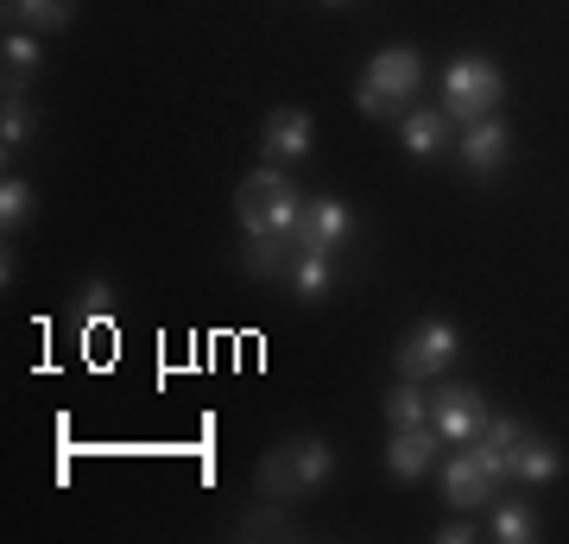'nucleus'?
<instances>
[{
	"instance_id": "6e6552de",
	"label": "nucleus",
	"mask_w": 569,
	"mask_h": 544,
	"mask_svg": "<svg viewBox=\"0 0 569 544\" xmlns=\"http://www.w3.org/2000/svg\"><path fill=\"white\" fill-rule=\"evenodd\" d=\"M355 235V209L342 197H305L298 216V254H336Z\"/></svg>"
},
{
	"instance_id": "f3484780",
	"label": "nucleus",
	"mask_w": 569,
	"mask_h": 544,
	"mask_svg": "<svg viewBox=\"0 0 569 544\" xmlns=\"http://www.w3.org/2000/svg\"><path fill=\"white\" fill-rule=\"evenodd\" d=\"M493 538H500V544H531V538H538V506L493 501Z\"/></svg>"
},
{
	"instance_id": "ddd939ff",
	"label": "nucleus",
	"mask_w": 569,
	"mask_h": 544,
	"mask_svg": "<svg viewBox=\"0 0 569 544\" xmlns=\"http://www.w3.org/2000/svg\"><path fill=\"white\" fill-rule=\"evenodd\" d=\"M399 133H406L411 159H437L449 146V115L443 108H411V115H399Z\"/></svg>"
},
{
	"instance_id": "b1692460",
	"label": "nucleus",
	"mask_w": 569,
	"mask_h": 544,
	"mask_svg": "<svg viewBox=\"0 0 569 544\" xmlns=\"http://www.w3.org/2000/svg\"><path fill=\"white\" fill-rule=\"evenodd\" d=\"M323 7H348V0H323Z\"/></svg>"
},
{
	"instance_id": "dca6fc26",
	"label": "nucleus",
	"mask_w": 569,
	"mask_h": 544,
	"mask_svg": "<svg viewBox=\"0 0 569 544\" xmlns=\"http://www.w3.org/2000/svg\"><path fill=\"white\" fill-rule=\"evenodd\" d=\"M77 0H7V20L26 26V32H44V26H70Z\"/></svg>"
},
{
	"instance_id": "20e7f679",
	"label": "nucleus",
	"mask_w": 569,
	"mask_h": 544,
	"mask_svg": "<svg viewBox=\"0 0 569 544\" xmlns=\"http://www.w3.org/2000/svg\"><path fill=\"white\" fill-rule=\"evenodd\" d=\"M507 482H512L507 449H488V444H456V456L443 463V501L456 506V513L493 506Z\"/></svg>"
},
{
	"instance_id": "a211bd4d",
	"label": "nucleus",
	"mask_w": 569,
	"mask_h": 544,
	"mask_svg": "<svg viewBox=\"0 0 569 544\" xmlns=\"http://www.w3.org/2000/svg\"><path fill=\"white\" fill-rule=\"evenodd\" d=\"M0 58H7V96H20L13 82H26L32 70H39V39H32V32H7Z\"/></svg>"
},
{
	"instance_id": "1a4fd4ad",
	"label": "nucleus",
	"mask_w": 569,
	"mask_h": 544,
	"mask_svg": "<svg viewBox=\"0 0 569 544\" xmlns=\"http://www.w3.org/2000/svg\"><path fill=\"white\" fill-rule=\"evenodd\" d=\"M260 146H266V159L272 165H298L317 152V121H310L305 108H272L260 127Z\"/></svg>"
},
{
	"instance_id": "423d86ee",
	"label": "nucleus",
	"mask_w": 569,
	"mask_h": 544,
	"mask_svg": "<svg viewBox=\"0 0 569 544\" xmlns=\"http://www.w3.org/2000/svg\"><path fill=\"white\" fill-rule=\"evenodd\" d=\"M456 355H462V329H456L449 317H425V323H411L406 336H399L392 367H399V380H437V374H449Z\"/></svg>"
},
{
	"instance_id": "39448f33",
	"label": "nucleus",
	"mask_w": 569,
	"mask_h": 544,
	"mask_svg": "<svg viewBox=\"0 0 569 544\" xmlns=\"http://www.w3.org/2000/svg\"><path fill=\"white\" fill-rule=\"evenodd\" d=\"M500 101H507V77H500V63L481 58V51H462V58L443 70V115L449 121H481V115H500Z\"/></svg>"
},
{
	"instance_id": "f257e3e1",
	"label": "nucleus",
	"mask_w": 569,
	"mask_h": 544,
	"mask_svg": "<svg viewBox=\"0 0 569 544\" xmlns=\"http://www.w3.org/2000/svg\"><path fill=\"white\" fill-rule=\"evenodd\" d=\"M329 475H336V449H329L323 437H284L279 449H266L253 487H260L266 506H298L305 494H317Z\"/></svg>"
},
{
	"instance_id": "0eeeda50",
	"label": "nucleus",
	"mask_w": 569,
	"mask_h": 544,
	"mask_svg": "<svg viewBox=\"0 0 569 544\" xmlns=\"http://www.w3.org/2000/svg\"><path fill=\"white\" fill-rule=\"evenodd\" d=\"M488 399H481V386H443L437 399H430V424H437V437L449 449L456 444H475L481 431H488Z\"/></svg>"
},
{
	"instance_id": "f03ea898",
	"label": "nucleus",
	"mask_w": 569,
	"mask_h": 544,
	"mask_svg": "<svg viewBox=\"0 0 569 544\" xmlns=\"http://www.w3.org/2000/svg\"><path fill=\"white\" fill-rule=\"evenodd\" d=\"M234 216H241V235H284L298 241V216H305V190L284 178L279 165H260L253 178L234 190Z\"/></svg>"
},
{
	"instance_id": "412c9836",
	"label": "nucleus",
	"mask_w": 569,
	"mask_h": 544,
	"mask_svg": "<svg viewBox=\"0 0 569 544\" xmlns=\"http://www.w3.org/2000/svg\"><path fill=\"white\" fill-rule=\"evenodd\" d=\"M519 437H526V424H519V418H488V431H481L475 444H488V449H512Z\"/></svg>"
},
{
	"instance_id": "9b49d317",
	"label": "nucleus",
	"mask_w": 569,
	"mask_h": 544,
	"mask_svg": "<svg viewBox=\"0 0 569 544\" xmlns=\"http://www.w3.org/2000/svg\"><path fill=\"white\" fill-rule=\"evenodd\" d=\"M437 449H443L437 424H411V431H392V444H387V475H392V482H425L430 463H437Z\"/></svg>"
},
{
	"instance_id": "5701e85b",
	"label": "nucleus",
	"mask_w": 569,
	"mask_h": 544,
	"mask_svg": "<svg viewBox=\"0 0 569 544\" xmlns=\"http://www.w3.org/2000/svg\"><path fill=\"white\" fill-rule=\"evenodd\" d=\"M108 304H114V285H108V279H89V285H82V310H89V317H102Z\"/></svg>"
},
{
	"instance_id": "f8f14e48",
	"label": "nucleus",
	"mask_w": 569,
	"mask_h": 544,
	"mask_svg": "<svg viewBox=\"0 0 569 544\" xmlns=\"http://www.w3.org/2000/svg\"><path fill=\"white\" fill-rule=\"evenodd\" d=\"M507 463H512V482L519 487H545V482L563 475V444L545 437V431H526V437L507 449Z\"/></svg>"
},
{
	"instance_id": "7ed1b4c3",
	"label": "nucleus",
	"mask_w": 569,
	"mask_h": 544,
	"mask_svg": "<svg viewBox=\"0 0 569 544\" xmlns=\"http://www.w3.org/2000/svg\"><path fill=\"white\" fill-rule=\"evenodd\" d=\"M418 82H425V51L387 44V51L367 58V77L355 82V101H361V115H373V121H399L406 101L418 96Z\"/></svg>"
},
{
	"instance_id": "4468645a",
	"label": "nucleus",
	"mask_w": 569,
	"mask_h": 544,
	"mask_svg": "<svg viewBox=\"0 0 569 544\" xmlns=\"http://www.w3.org/2000/svg\"><path fill=\"white\" fill-rule=\"evenodd\" d=\"M284 285L298 291V304H323L336 291V254H298L291 273H284Z\"/></svg>"
},
{
	"instance_id": "aec40b11",
	"label": "nucleus",
	"mask_w": 569,
	"mask_h": 544,
	"mask_svg": "<svg viewBox=\"0 0 569 544\" xmlns=\"http://www.w3.org/2000/svg\"><path fill=\"white\" fill-rule=\"evenodd\" d=\"M26 140H32V108H26L20 96H7V108H0V146L20 152Z\"/></svg>"
},
{
	"instance_id": "2eb2a0df",
	"label": "nucleus",
	"mask_w": 569,
	"mask_h": 544,
	"mask_svg": "<svg viewBox=\"0 0 569 544\" xmlns=\"http://www.w3.org/2000/svg\"><path fill=\"white\" fill-rule=\"evenodd\" d=\"M380 412H387V424L392 431H411V424H430V393H425V380H399L380 399Z\"/></svg>"
},
{
	"instance_id": "9d476101",
	"label": "nucleus",
	"mask_w": 569,
	"mask_h": 544,
	"mask_svg": "<svg viewBox=\"0 0 569 544\" xmlns=\"http://www.w3.org/2000/svg\"><path fill=\"white\" fill-rule=\"evenodd\" d=\"M462 165L475 171V178H493L500 165H507V152H512V127L500 121V115H481V121H468L462 127Z\"/></svg>"
},
{
	"instance_id": "4be33fe9",
	"label": "nucleus",
	"mask_w": 569,
	"mask_h": 544,
	"mask_svg": "<svg viewBox=\"0 0 569 544\" xmlns=\"http://www.w3.org/2000/svg\"><path fill=\"white\" fill-rule=\"evenodd\" d=\"M437 544H475V513H456V520L437 525Z\"/></svg>"
},
{
	"instance_id": "6ab92c4d",
	"label": "nucleus",
	"mask_w": 569,
	"mask_h": 544,
	"mask_svg": "<svg viewBox=\"0 0 569 544\" xmlns=\"http://www.w3.org/2000/svg\"><path fill=\"white\" fill-rule=\"evenodd\" d=\"M32 222V184L26 178H7L0 184V228H7V241H13V228Z\"/></svg>"
}]
</instances>
